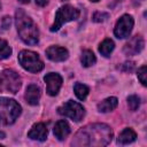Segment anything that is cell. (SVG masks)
Masks as SVG:
<instances>
[{
  "instance_id": "603a6c76",
  "label": "cell",
  "mask_w": 147,
  "mask_h": 147,
  "mask_svg": "<svg viewBox=\"0 0 147 147\" xmlns=\"http://www.w3.org/2000/svg\"><path fill=\"white\" fill-rule=\"evenodd\" d=\"M108 17H109V14L96 11V13L93 15V21H94V22H105Z\"/></svg>"
},
{
  "instance_id": "8fae6325",
  "label": "cell",
  "mask_w": 147,
  "mask_h": 147,
  "mask_svg": "<svg viewBox=\"0 0 147 147\" xmlns=\"http://www.w3.org/2000/svg\"><path fill=\"white\" fill-rule=\"evenodd\" d=\"M46 56L54 62H62L69 57V52L64 47L60 46H51L46 49Z\"/></svg>"
},
{
  "instance_id": "d6986e66",
  "label": "cell",
  "mask_w": 147,
  "mask_h": 147,
  "mask_svg": "<svg viewBox=\"0 0 147 147\" xmlns=\"http://www.w3.org/2000/svg\"><path fill=\"white\" fill-rule=\"evenodd\" d=\"M74 91H75L76 96L82 101H84L88 94V87L82 83H76L74 86Z\"/></svg>"
},
{
  "instance_id": "7402d4cb",
  "label": "cell",
  "mask_w": 147,
  "mask_h": 147,
  "mask_svg": "<svg viewBox=\"0 0 147 147\" xmlns=\"http://www.w3.org/2000/svg\"><path fill=\"white\" fill-rule=\"evenodd\" d=\"M137 76H138V78H139L140 83H141L144 86H146V84H147V80H146V76H147V68H146V65H142V67L138 70Z\"/></svg>"
},
{
  "instance_id": "ac0fdd59",
  "label": "cell",
  "mask_w": 147,
  "mask_h": 147,
  "mask_svg": "<svg viewBox=\"0 0 147 147\" xmlns=\"http://www.w3.org/2000/svg\"><path fill=\"white\" fill-rule=\"evenodd\" d=\"M80 62L83 64V67H92L95 62H96V59H95V55L93 54L92 51L90 49H85L83 51L82 53V56H80Z\"/></svg>"
},
{
  "instance_id": "3957f363",
  "label": "cell",
  "mask_w": 147,
  "mask_h": 147,
  "mask_svg": "<svg viewBox=\"0 0 147 147\" xmlns=\"http://www.w3.org/2000/svg\"><path fill=\"white\" fill-rule=\"evenodd\" d=\"M21 106L13 99L0 98V126L13 124L21 115Z\"/></svg>"
},
{
  "instance_id": "7a4b0ae2",
  "label": "cell",
  "mask_w": 147,
  "mask_h": 147,
  "mask_svg": "<svg viewBox=\"0 0 147 147\" xmlns=\"http://www.w3.org/2000/svg\"><path fill=\"white\" fill-rule=\"evenodd\" d=\"M15 25L18 36L26 45H36L39 41V30L37 24L23 9H17L15 13Z\"/></svg>"
},
{
  "instance_id": "9a60e30c",
  "label": "cell",
  "mask_w": 147,
  "mask_h": 147,
  "mask_svg": "<svg viewBox=\"0 0 147 147\" xmlns=\"http://www.w3.org/2000/svg\"><path fill=\"white\" fill-rule=\"evenodd\" d=\"M136 138H137L136 132H134L132 129L126 127V129H124V130L119 133V136H118V138H117V142H118L119 145H127V144L133 142V141L136 140Z\"/></svg>"
},
{
  "instance_id": "ffe728a7",
  "label": "cell",
  "mask_w": 147,
  "mask_h": 147,
  "mask_svg": "<svg viewBox=\"0 0 147 147\" xmlns=\"http://www.w3.org/2000/svg\"><path fill=\"white\" fill-rule=\"evenodd\" d=\"M11 55V48L8 42L3 39H0V60H5Z\"/></svg>"
},
{
  "instance_id": "e0dca14e",
  "label": "cell",
  "mask_w": 147,
  "mask_h": 147,
  "mask_svg": "<svg viewBox=\"0 0 147 147\" xmlns=\"http://www.w3.org/2000/svg\"><path fill=\"white\" fill-rule=\"evenodd\" d=\"M114 48H115L114 41H113L111 39H108V38H107V39H105V40L100 44V46H99V52L101 53V55L108 57V56H110V54H111V52L114 51Z\"/></svg>"
},
{
  "instance_id": "44dd1931",
  "label": "cell",
  "mask_w": 147,
  "mask_h": 147,
  "mask_svg": "<svg viewBox=\"0 0 147 147\" xmlns=\"http://www.w3.org/2000/svg\"><path fill=\"white\" fill-rule=\"evenodd\" d=\"M127 105H129L131 110H133V111L137 110L139 108V106H140V98L138 95H134V94L130 95L127 98Z\"/></svg>"
},
{
  "instance_id": "6da1fadb",
  "label": "cell",
  "mask_w": 147,
  "mask_h": 147,
  "mask_svg": "<svg viewBox=\"0 0 147 147\" xmlns=\"http://www.w3.org/2000/svg\"><path fill=\"white\" fill-rule=\"evenodd\" d=\"M113 139V130L107 124L94 123L80 129L71 145L72 146H106Z\"/></svg>"
},
{
  "instance_id": "4316f807",
  "label": "cell",
  "mask_w": 147,
  "mask_h": 147,
  "mask_svg": "<svg viewBox=\"0 0 147 147\" xmlns=\"http://www.w3.org/2000/svg\"><path fill=\"white\" fill-rule=\"evenodd\" d=\"M18 2H21V3L25 5V3H29V2H30V0H18Z\"/></svg>"
},
{
  "instance_id": "cb8c5ba5",
  "label": "cell",
  "mask_w": 147,
  "mask_h": 147,
  "mask_svg": "<svg viewBox=\"0 0 147 147\" xmlns=\"http://www.w3.org/2000/svg\"><path fill=\"white\" fill-rule=\"evenodd\" d=\"M123 71H125V72H131L133 69H134V63L133 62H125L123 65H122V68H121Z\"/></svg>"
},
{
  "instance_id": "d4e9b609",
  "label": "cell",
  "mask_w": 147,
  "mask_h": 147,
  "mask_svg": "<svg viewBox=\"0 0 147 147\" xmlns=\"http://www.w3.org/2000/svg\"><path fill=\"white\" fill-rule=\"evenodd\" d=\"M10 24H11V20H10V17H9V16H5L3 20H2V28H3L5 30H7V29H9Z\"/></svg>"
},
{
  "instance_id": "484cf974",
  "label": "cell",
  "mask_w": 147,
  "mask_h": 147,
  "mask_svg": "<svg viewBox=\"0 0 147 147\" xmlns=\"http://www.w3.org/2000/svg\"><path fill=\"white\" fill-rule=\"evenodd\" d=\"M48 1H49V0H36V3L42 7V6H46V5L48 3Z\"/></svg>"
},
{
  "instance_id": "5bb4252c",
  "label": "cell",
  "mask_w": 147,
  "mask_h": 147,
  "mask_svg": "<svg viewBox=\"0 0 147 147\" xmlns=\"http://www.w3.org/2000/svg\"><path fill=\"white\" fill-rule=\"evenodd\" d=\"M54 136L59 139V140H64L69 134H70V125L68 124L67 121L64 119H61L59 121L55 126H54Z\"/></svg>"
},
{
  "instance_id": "9c48e42d",
  "label": "cell",
  "mask_w": 147,
  "mask_h": 147,
  "mask_svg": "<svg viewBox=\"0 0 147 147\" xmlns=\"http://www.w3.org/2000/svg\"><path fill=\"white\" fill-rule=\"evenodd\" d=\"M44 80L47 86L46 92L52 96L56 95L62 85V77L56 72H49L44 77Z\"/></svg>"
},
{
  "instance_id": "277c9868",
  "label": "cell",
  "mask_w": 147,
  "mask_h": 147,
  "mask_svg": "<svg viewBox=\"0 0 147 147\" xmlns=\"http://www.w3.org/2000/svg\"><path fill=\"white\" fill-rule=\"evenodd\" d=\"M22 85V79L17 72L10 69H5L0 72V93H11L18 92Z\"/></svg>"
},
{
  "instance_id": "8992f818",
  "label": "cell",
  "mask_w": 147,
  "mask_h": 147,
  "mask_svg": "<svg viewBox=\"0 0 147 147\" xmlns=\"http://www.w3.org/2000/svg\"><path fill=\"white\" fill-rule=\"evenodd\" d=\"M20 64L30 72H39L44 69V62L39 57V55L32 51H21L18 54Z\"/></svg>"
},
{
  "instance_id": "f546056e",
  "label": "cell",
  "mask_w": 147,
  "mask_h": 147,
  "mask_svg": "<svg viewBox=\"0 0 147 147\" xmlns=\"http://www.w3.org/2000/svg\"><path fill=\"white\" fill-rule=\"evenodd\" d=\"M116 1H117V2H118V1H122V0H116Z\"/></svg>"
},
{
  "instance_id": "5b68a950",
  "label": "cell",
  "mask_w": 147,
  "mask_h": 147,
  "mask_svg": "<svg viewBox=\"0 0 147 147\" xmlns=\"http://www.w3.org/2000/svg\"><path fill=\"white\" fill-rule=\"evenodd\" d=\"M78 17H79V10L77 8H75L71 5H64L57 9V11L55 14L54 24L51 26V31L52 32L59 31L63 24H65L70 21H75Z\"/></svg>"
},
{
  "instance_id": "83f0119b",
  "label": "cell",
  "mask_w": 147,
  "mask_h": 147,
  "mask_svg": "<svg viewBox=\"0 0 147 147\" xmlns=\"http://www.w3.org/2000/svg\"><path fill=\"white\" fill-rule=\"evenodd\" d=\"M3 137H5V133L0 132V139H3Z\"/></svg>"
},
{
  "instance_id": "2e32d148",
  "label": "cell",
  "mask_w": 147,
  "mask_h": 147,
  "mask_svg": "<svg viewBox=\"0 0 147 147\" xmlns=\"http://www.w3.org/2000/svg\"><path fill=\"white\" fill-rule=\"evenodd\" d=\"M118 105V101H117V98L115 96H110V98H107L105 99L103 101H101L99 105H98V110L100 113H109L111 110H114Z\"/></svg>"
},
{
  "instance_id": "7c38bea8",
  "label": "cell",
  "mask_w": 147,
  "mask_h": 147,
  "mask_svg": "<svg viewBox=\"0 0 147 147\" xmlns=\"http://www.w3.org/2000/svg\"><path fill=\"white\" fill-rule=\"evenodd\" d=\"M47 127L44 123H37L34 124L31 130L28 132V137L32 140H38V141H44L47 138Z\"/></svg>"
},
{
  "instance_id": "4dcf8cb0",
  "label": "cell",
  "mask_w": 147,
  "mask_h": 147,
  "mask_svg": "<svg viewBox=\"0 0 147 147\" xmlns=\"http://www.w3.org/2000/svg\"><path fill=\"white\" fill-rule=\"evenodd\" d=\"M0 8H1V3H0Z\"/></svg>"
},
{
  "instance_id": "52a82bcc",
  "label": "cell",
  "mask_w": 147,
  "mask_h": 147,
  "mask_svg": "<svg viewBox=\"0 0 147 147\" xmlns=\"http://www.w3.org/2000/svg\"><path fill=\"white\" fill-rule=\"evenodd\" d=\"M57 113L62 116H67L69 118H71L75 122H79L83 119V117L85 116V109L84 107L72 100L67 101L64 105H62L61 107H59Z\"/></svg>"
},
{
  "instance_id": "30bf717a",
  "label": "cell",
  "mask_w": 147,
  "mask_h": 147,
  "mask_svg": "<svg viewBox=\"0 0 147 147\" xmlns=\"http://www.w3.org/2000/svg\"><path fill=\"white\" fill-rule=\"evenodd\" d=\"M145 41L141 36H134L132 37L123 47V52L126 55H136L140 53L144 49Z\"/></svg>"
},
{
  "instance_id": "ba28073f",
  "label": "cell",
  "mask_w": 147,
  "mask_h": 147,
  "mask_svg": "<svg viewBox=\"0 0 147 147\" xmlns=\"http://www.w3.org/2000/svg\"><path fill=\"white\" fill-rule=\"evenodd\" d=\"M134 21L133 17L131 15H123L116 23L115 29H114V33L117 38L119 39H124L127 38L132 31Z\"/></svg>"
},
{
  "instance_id": "4fadbf2b",
  "label": "cell",
  "mask_w": 147,
  "mask_h": 147,
  "mask_svg": "<svg viewBox=\"0 0 147 147\" xmlns=\"http://www.w3.org/2000/svg\"><path fill=\"white\" fill-rule=\"evenodd\" d=\"M41 96V92L39 86H37L36 84H30L26 90H25V94H24V99L26 100V102L31 106H36L38 105L39 100Z\"/></svg>"
},
{
  "instance_id": "f1b7e54d",
  "label": "cell",
  "mask_w": 147,
  "mask_h": 147,
  "mask_svg": "<svg viewBox=\"0 0 147 147\" xmlns=\"http://www.w3.org/2000/svg\"><path fill=\"white\" fill-rule=\"evenodd\" d=\"M91 1H93V2H96V1H99V0H91Z\"/></svg>"
}]
</instances>
